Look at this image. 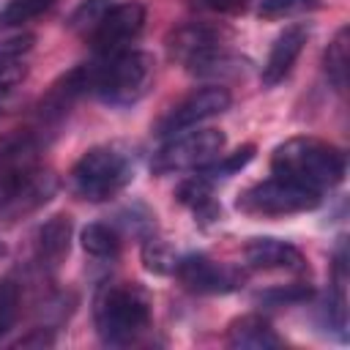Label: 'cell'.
I'll use <instances>...</instances> for the list:
<instances>
[{
  "instance_id": "cell-34",
  "label": "cell",
  "mask_w": 350,
  "mask_h": 350,
  "mask_svg": "<svg viewBox=\"0 0 350 350\" xmlns=\"http://www.w3.org/2000/svg\"><path fill=\"white\" fill-rule=\"evenodd\" d=\"M8 254V246H5V241H0V260Z\"/></svg>"
},
{
  "instance_id": "cell-17",
  "label": "cell",
  "mask_w": 350,
  "mask_h": 350,
  "mask_svg": "<svg viewBox=\"0 0 350 350\" xmlns=\"http://www.w3.org/2000/svg\"><path fill=\"white\" fill-rule=\"evenodd\" d=\"M224 342L232 350H273V347L284 345V339L276 334L273 323L257 312H249V314L230 320Z\"/></svg>"
},
{
  "instance_id": "cell-13",
  "label": "cell",
  "mask_w": 350,
  "mask_h": 350,
  "mask_svg": "<svg viewBox=\"0 0 350 350\" xmlns=\"http://www.w3.org/2000/svg\"><path fill=\"white\" fill-rule=\"evenodd\" d=\"M243 262L254 271H287V273L309 271L306 254L295 243L284 238H273V235L249 238L243 246Z\"/></svg>"
},
{
  "instance_id": "cell-7",
  "label": "cell",
  "mask_w": 350,
  "mask_h": 350,
  "mask_svg": "<svg viewBox=\"0 0 350 350\" xmlns=\"http://www.w3.org/2000/svg\"><path fill=\"white\" fill-rule=\"evenodd\" d=\"M224 145H227V137L221 129H194V131L189 129L167 137V142L153 153L150 170L153 175L194 172L211 164L216 156H221Z\"/></svg>"
},
{
  "instance_id": "cell-15",
  "label": "cell",
  "mask_w": 350,
  "mask_h": 350,
  "mask_svg": "<svg viewBox=\"0 0 350 350\" xmlns=\"http://www.w3.org/2000/svg\"><path fill=\"white\" fill-rule=\"evenodd\" d=\"M306 41H309V27L306 25H290L276 36V41L271 44V52L262 63V71H260V79H262L265 88L279 85L293 71V66L301 57Z\"/></svg>"
},
{
  "instance_id": "cell-18",
  "label": "cell",
  "mask_w": 350,
  "mask_h": 350,
  "mask_svg": "<svg viewBox=\"0 0 350 350\" xmlns=\"http://www.w3.org/2000/svg\"><path fill=\"white\" fill-rule=\"evenodd\" d=\"M175 200H178L183 208H189V211L194 213V221H200L202 227L221 221V205H219L216 197H213V183L205 180V178L197 175V172L178 183Z\"/></svg>"
},
{
  "instance_id": "cell-23",
  "label": "cell",
  "mask_w": 350,
  "mask_h": 350,
  "mask_svg": "<svg viewBox=\"0 0 350 350\" xmlns=\"http://www.w3.org/2000/svg\"><path fill=\"white\" fill-rule=\"evenodd\" d=\"M254 153H257V145H254V142H246V145L235 148L232 153H221V156H216L211 164H205V167H200V170H194V172L202 175L205 180H211V183L216 186L219 180H227V178L238 175L241 170H246V167L252 164Z\"/></svg>"
},
{
  "instance_id": "cell-4",
  "label": "cell",
  "mask_w": 350,
  "mask_h": 350,
  "mask_svg": "<svg viewBox=\"0 0 350 350\" xmlns=\"http://www.w3.org/2000/svg\"><path fill=\"white\" fill-rule=\"evenodd\" d=\"M156 79V57L145 49H123L101 57L96 68L93 93L107 107H134L148 96Z\"/></svg>"
},
{
  "instance_id": "cell-25",
  "label": "cell",
  "mask_w": 350,
  "mask_h": 350,
  "mask_svg": "<svg viewBox=\"0 0 350 350\" xmlns=\"http://www.w3.org/2000/svg\"><path fill=\"white\" fill-rule=\"evenodd\" d=\"M139 257H142L145 271H150L156 276H170L175 271V262H178V254L172 252V246L161 235H156V232H148L142 238Z\"/></svg>"
},
{
  "instance_id": "cell-28",
  "label": "cell",
  "mask_w": 350,
  "mask_h": 350,
  "mask_svg": "<svg viewBox=\"0 0 350 350\" xmlns=\"http://www.w3.org/2000/svg\"><path fill=\"white\" fill-rule=\"evenodd\" d=\"M22 309V284L14 276L0 279V339L14 328Z\"/></svg>"
},
{
  "instance_id": "cell-9",
  "label": "cell",
  "mask_w": 350,
  "mask_h": 350,
  "mask_svg": "<svg viewBox=\"0 0 350 350\" xmlns=\"http://www.w3.org/2000/svg\"><path fill=\"white\" fill-rule=\"evenodd\" d=\"M172 276H178V282L200 295H227L243 287L246 273L238 265L230 262H219L213 257H208L205 252H189L183 257H178Z\"/></svg>"
},
{
  "instance_id": "cell-3",
  "label": "cell",
  "mask_w": 350,
  "mask_h": 350,
  "mask_svg": "<svg viewBox=\"0 0 350 350\" xmlns=\"http://www.w3.org/2000/svg\"><path fill=\"white\" fill-rule=\"evenodd\" d=\"M137 175L134 153L120 142H104L88 148L71 167L68 183L79 200L109 202L123 194Z\"/></svg>"
},
{
  "instance_id": "cell-24",
  "label": "cell",
  "mask_w": 350,
  "mask_h": 350,
  "mask_svg": "<svg viewBox=\"0 0 350 350\" xmlns=\"http://www.w3.org/2000/svg\"><path fill=\"white\" fill-rule=\"evenodd\" d=\"M314 284L309 282H293V284H273L265 290L254 293V304L268 306V309H282V306H298L314 298Z\"/></svg>"
},
{
  "instance_id": "cell-8",
  "label": "cell",
  "mask_w": 350,
  "mask_h": 350,
  "mask_svg": "<svg viewBox=\"0 0 350 350\" xmlns=\"http://www.w3.org/2000/svg\"><path fill=\"white\" fill-rule=\"evenodd\" d=\"M232 104V93L224 85H202L194 93H189L186 98H180L178 104H172L167 109V115L156 123V137L167 139L172 134L197 129L200 123L227 112Z\"/></svg>"
},
{
  "instance_id": "cell-19",
  "label": "cell",
  "mask_w": 350,
  "mask_h": 350,
  "mask_svg": "<svg viewBox=\"0 0 350 350\" xmlns=\"http://www.w3.org/2000/svg\"><path fill=\"white\" fill-rule=\"evenodd\" d=\"M317 323L328 334L336 336V342L347 345L350 342V328H347V295H345V282L331 279L323 304L317 306Z\"/></svg>"
},
{
  "instance_id": "cell-29",
  "label": "cell",
  "mask_w": 350,
  "mask_h": 350,
  "mask_svg": "<svg viewBox=\"0 0 350 350\" xmlns=\"http://www.w3.org/2000/svg\"><path fill=\"white\" fill-rule=\"evenodd\" d=\"M107 0H82L74 11H71V16H68V30L71 33H77V36H90L93 33V27L98 25V19H101V14L107 11Z\"/></svg>"
},
{
  "instance_id": "cell-27",
  "label": "cell",
  "mask_w": 350,
  "mask_h": 350,
  "mask_svg": "<svg viewBox=\"0 0 350 350\" xmlns=\"http://www.w3.org/2000/svg\"><path fill=\"white\" fill-rule=\"evenodd\" d=\"M320 8H323V0H260L257 16L265 22H276V19L304 16V14H312Z\"/></svg>"
},
{
  "instance_id": "cell-33",
  "label": "cell",
  "mask_w": 350,
  "mask_h": 350,
  "mask_svg": "<svg viewBox=\"0 0 350 350\" xmlns=\"http://www.w3.org/2000/svg\"><path fill=\"white\" fill-rule=\"evenodd\" d=\"M19 101V93H16V85H0V118L8 115Z\"/></svg>"
},
{
  "instance_id": "cell-21",
  "label": "cell",
  "mask_w": 350,
  "mask_h": 350,
  "mask_svg": "<svg viewBox=\"0 0 350 350\" xmlns=\"http://www.w3.org/2000/svg\"><path fill=\"white\" fill-rule=\"evenodd\" d=\"M79 246L85 254H90L96 260H115L120 254L123 238H120L118 227L109 221H88L79 230Z\"/></svg>"
},
{
  "instance_id": "cell-12",
  "label": "cell",
  "mask_w": 350,
  "mask_h": 350,
  "mask_svg": "<svg viewBox=\"0 0 350 350\" xmlns=\"http://www.w3.org/2000/svg\"><path fill=\"white\" fill-rule=\"evenodd\" d=\"M232 36H235L232 27H227L224 22H183L167 33L164 46H167L170 60L186 63L205 49L227 46Z\"/></svg>"
},
{
  "instance_id": "cell-5",
  "label": "cell",
  "mask_w": 350,
  "mask_h": 350,
  "mask_svg": "<svg viewBox=\"0 0 350 350\" xmlns=\"http://www.w3.org/2000/svg\"><path fill=\"white\" fill-rule=\"evenodd\" d=\"M320 205H323L320 191H312L279 175L257 180L235 197V211L252 219H279V216H293V213H309Z\"/></svg>"
},
{
  "instance_id": "cell-2",
  "label": "cell",
  "mask_w": 350,
  "mask_h": 350,
  "mask_svg": "<svg viewBox=\"0 0 350 350\" xmlns=\"http://www.w3.org/2000/svg\"><path fill=\"white\" fill-rule=\"evenodd\" d=\"M271 172L295 180L312 191H331L347 175V153L320 137H290L271 153Z\"/></svg>"
},
{
  "instance_id": "cell-26",
  "label": "cell",
  "mask_w": 350,
  "mask_h": 350,
  "mask_svg": "<svg viewBox=\"0 0 350 350\" xmlns=\"http://www.w3.org/2000/svg\"><path fill=\"white\" fill-rule=\"evenodd\" d=\"M52 5H55V0H8L0 8V30L22 27V25L44 16Z\"/></svg>"
},
{
  "instance_id": "cell-31",
  "label": "cell",
  "mask_w": 350,
  "mask_h": 350,
  "mask_svg": "<svg viewBox=\"0 0 350 350\" xmlns=\"http://www.w3.org/2000/svg\"><path fill=\"white\" fill-rule=\"evenodd\" d=\"M36 46L33 33H16L8 38H0V57H22Z\"/></svg>"
},
{
  "instance_id": "cell-11",
  "label": "cell",
  "mask_w": 350,
  "mask_h": 350,
  "mask_svg": "<svg viewBox=\"0 0 350 350\" xmlns=\"http://www.w3.org/2000/svg\"><path fill=\"white\" fill-rule=\"evenodd\" d=\"M96 68H98V63H79V66L68 68L66 74H60V77L49 85V90L41 96V101H38V107H36L38 131L55 129V126L71 112V107H74L85 93H93Z\"/></svg>"
},
{
  "instance_id": "cell-10",
  "label": "cell",
  "mask_w": 350,
  "mask_h": 350,
  "mask_svg": "<svg viewBox=\"0 0 350 350\" xmlns=\"http://www.w3.org/2000/svg\"><path fill=\"white\" fill-rule=\"evenodd\" d=\"M145 5L142 3H109L107 11L101 14L98 25L93 27V33L88 36V44L93 46V52L98 57H109L118 55L123 49H129L131 41L139 38L142 27H145Z\"/></svg>"
},
{
  "instance_id": "cell-30",
  "label": "cell",
  "mask_w": 350,
  "mask_h": 350,
  "mask_svg": "<svg viewBox=\"0 0 350 350\" xmlns=\"http://www.w3.org/2000/svg\"><path fill=\"white\" fill-rule=\"evenodd\" d=\"M55 342H57V334H55L52 325H36L25 336H19L14 342V347H38V350H44V347H55Z\"/></svg>"
},
{
  "instance_id": "cell-6",
  "label": "cell",
  "mask_w": 350,
  "mask_h": 350,
  "mask_svg": "<svg viewBox=\"0 0 350 350\" xmlns=\"http://www.w3.org/2000/svg\"><path fill=\"white\" fill-rule=\"evenodd\" d=\"M57 194V175L30 164L0 167V219H22L44 208Z\"/></svg>"
},
{
  "instance_id": "cell-16",
  "label": "cell",
  "mask_w": 350,
  "mask_h": 350,
  "mask_svg": "<svg viewBox=\"0 0 350 350\" xmlns=\"http://www.w3.org/2000/svg\"><path fill=\"white\" fill-rule=\"evenodd\" d=\"M183 66L197 79H211V85H224L227 79L246 77L254 63L246 55L232 52L230 46H213V49H205V52L194 55Z\"/></svg>"
},
{
  "instance_id": "cell-20",
  "label": "cell",
  "mask_w": 350,
  "mask_h": 350,
  "mask_svg": "<svg viewBox=\"0 0 350 350\" xmlns=\"http://www.w3.org/2000/svg\"><path fill=\"white\" fill-rule=\"evenodd\" d=\"M323 74L336 93L347 90L350 82V27L342 25L323 52Z\"/></svg>"
},
{
  "instance_id": "cell-1",
  "label": "cell",
  "mask_w": 350,
  "mask_h": 350,
  "mask_svg": "<svg viewBox=\"0 0 350 350\" xmlns=\"http://www.w3.org/2000/svg\"><path fill=\"white\" fill-rule=\"evenodd\" d=\"M153 323L150 293L139 282H104L93 295V325L107 347H129Z\"/></svg>"
},
{
  "instance_id": "cell-14",
  "label": "cell",
  "mask_w": 350,
  "mask_h": 350,
  "mask_svg": "<svg viewBox=\"0 0 350 350\" xmlns=\"http://www.w3.org/2000/svg\"><path fill=\"white\" fill-rule=\"evenodd\" d=\"M71 241H74V221H71V216L68 213H52L33 232V260L44 271H55L68 257Z\"/></svg>"
},
{
  "instance_id": "cell-22",
  "label": "cell",
  "mask_w": 350,
  "mask_h": 350,
  "mask_svg": "<svg viewBox=\"0 0 350 350\" xmlns=\"http://www.w3.org/2000/svg\"><path fill=\"white\" fill-rule=\"evenodd\" d=\"M41 148L38 129H14L0 134V167L11 164H30Z\"/></svg>"
},
{
  "instance_id": "cell-32",
  "label": "cell",
  "mask_w": 350,
  "mask_h": 350,
  "mask_svg": "<svg viewBox=\"0 0 350 350\" xmlns=\"http://www.w3.org/2000/svg\"><path fill=\"white\" fill-rule=\"evenodd\" d=\"M27 77L22 57H0V85H19Z\"/></svg>"
}]
</instances>
